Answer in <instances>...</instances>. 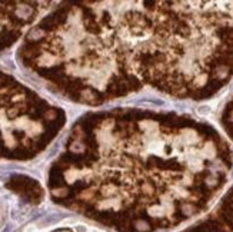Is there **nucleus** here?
<instances>
[]
</instances>
